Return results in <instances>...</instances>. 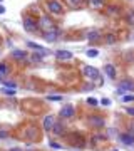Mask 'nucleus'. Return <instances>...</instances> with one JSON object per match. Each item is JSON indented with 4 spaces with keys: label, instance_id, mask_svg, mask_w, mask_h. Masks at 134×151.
Wrapping results in <instances>:
<instances>
[{
    "label": "nucleus",
    "instance_id": "nucleus-1",
    "mask_svg": "<svg viewBox=\"0 0 134 151\" xmlns=\"http://www.w3.org/2000/svg\"><path fill=\"white\" fill-rule=\"evenodd\" d=\"M47 9L52 12V14H60L62 12V5H60L59 0H49L47 2Z\"/></svg>",
    "mask_w": 134,
    "mask_h": 151
},
{
    "label": "nucleus",
    "instance_id": "nucleus-2",
    "mask_svg": "<svg viewBox=\"0 0 134 151\" xmlns=\"http://www.w3.org/2000/svg\"><path fill=\"white\" fill-rule=\"evenodd\" d=\"M126 91H134V81H123L121 84H119L117 93H119V94H124Z\"/></svg>",
    "mask_w": 134,
    "mask_h": 151
},
{
    "label": "nucleus",
    "instance_id": "nucleus-3",
    "mask_svg": "<svg viewBox=\"0 0 134 151\" xmlns=\"http://www.w3.org/2000/svg\"><path fill=\"white\" fill-rule=\"evenodd\" d=\"M84 74L87 77H92V79H99V71L92 66H84Z\"/></svg>",
    "mask_w": 134,
    "mask_h": 151
},
{
    "label": "nucleus",
    "instance_id": "nucleus-4",
    "mask_svg": "<svg viewBox=\"0 0 134 151\" xmlns=\"http://www.w3.org/2000/svg\"><path fill=\"white\" fill-rule=\"evenodd\" d=\"M54 126H55L54 116H47L45 119H44V129H45V131H50V129H54Z\"/></svg>",
    "mask_w": 134,
    "mask_h": 151
},
{
    "label": "nucleus",
    "instance_id": "nucleus-5",
    "mask_svg": "<svg viewBox=\"0 0 134 151\" xmlns=\"http://www.w3.org/2000/svg\"><path fill=\"white\" fill-rule=\"evenodd\" d=\"M55 57L60 59V61H69V59H72V54L69 51H57L55 52Z\"/></svg>",
    "mask_w": 134,
    "mask_h": 151
},
{
    "label": "nucleus",
    "instance_id": "nucleus-6",
    "mask_svg": "<svg viewBox=\"0 0 134 151\" xmlns=\"http://www.w3.org/2000/svg\"><path fill=\"white\" fill-rule=\"evenodd\" d=\"M121 141H123L124 145H134V136L133 134H129V133H126V134H121Z\"/></svg>",
    "mask_w": 134,
    "mask_h": 151
},
{
    "label": "nucleus",
    "instance_id": "nucleus-7",
    "mask_svg": "<svg viewBox=\"0 0 134 151\" xmlns=\"http://www.w3.org/2000/svg\"><path fill=\"white\" fill-rule=\"evenodd\" d=\"M60 116H62V118H72V116H74V108H72V106L64 108V109L60 111Z\"/></svg>",
    "mask_w": 134,
    "mask_h": 151
},
{
    "label": "nucleus",
    "instance_id": "nucleus-8",
    "mask_svg": "<svg viewBox=\"0 0 134 151\" xmlns=\"http://www.w3.org/2000/svg\"><path fill=\"white\" fill-rule=\"evenodd\" d=\"M104 71H106V74L109 76L111 79H114V77H116V67H114L112 64H106Z\"/></svg>",
    "mask_w": 134,
    "mask_h": 151
},
{
    "label": "nucleus",
    "instance_id": "nucleus-9",
    "mask_svg": "<svg viewBox=\"0 0 134 151\" xmlns=\"http://www.w3.org/2000/svg\"><path fill=\"white\" fill-rule=\"evenodd\" d=\"M44 37H45L49 42H52V41H55V39H57V34H55L54 30H47L45 34H44Z\"/></svg>",
    "mask_w": 134,
    "mask_h": 151
},
{
    "label": "nucleus",
    "instance_id": "nucleus-10",
    "mask_svg": "<svg viewBox=\"0 0 134 151\" xmlns=\"http://www.w3.org/2000/svg\"><path fill=\"white\" fill-rule=\"evenodd\" d=\"M23 27H25V29H29V30H35V29H37V25H35L30 19H25V20H23Z\"/></svg>",
    "mask_w": 134,
    "mask_h": 151
},
{
    "label": "nucleus",
    "instance_id": "nucleus-11",
    "mask_svg": "<svg viewBox=\"0 0 134 151\" xmlns=\"http://www.w3.org/2000/svg\"><path fill=\"white\" fill-rule=\"evenodd\" d=\"M87 37H89V41H97V39L101 37V32L99 30H91V32L87 34Z\"/></svg>",
    "mask_w": 134,
    "mask_h": 151
},
{
    "label": "nucleus",
    "instance_id": "nucleus-12",
    "mask_svg": "<svg viewBox=\"0 0 134 151\" xmlns=\"http://www.w3.org/2000/svg\"><path fill=\"white\" fill-rule=\"evenodd\" d=\"M91 123H92L94 126H97V128L104 126V119L102 118H91Z\"/></svg>",
    "mask_w": 134,
    "mask_h": 151
},
{
    "label": "nucleus",
    "instance_id": "nucleus-13",
    "mask_svg": "<svg viewBox=\"0 0 134 151\" xmlns=\"http://www.w3.org/2000/svg\"><path fill=\"white\" fill-rule=\"evenodd\" d=\"M27 46L29 47H32V49H35V51H40L42 54H44V56H45V49H44V47H40V46H37V44H35V42H27Z\"/></svg>",
    "mask_w": 134,
    "mask_h": 151
},
{
    "label": "nucleus",
    "instance_id": "nucleus-14",
    "mask_svg": "<svg viewBox=\"0 0 134 151\" xmlns=\"http://www.w3.org/2000/svg\"><path fill=\"white\" fill-rule=\"evenodd\" d=\"M12 56H13V59H25V56H27V54L23 52V51H13V52H12Z\"/></svg>",
    "mask_w": 134,
    "mask_h": 151
},
{
    "label": "nucleus",
    "instance_id": "nucleus-15",
    "mask_svg": "<svg viewBox=\"0 0 134 151\" xmlns=\"http://www.w3.org/2000/svg\"><path fill=\"white\" fill-rule=\"evenodd\" d=\"M40 25H42V27H50V25H52V20H50V19H47V17H42Z\"/></svg>",
    "mask_w": 134,
    "mask_h": 151
},
{
    "label": "nucleus",
    "instance_id": "nucleus-16",
    "mask_svg": "<svg viewBox=\"0 0 134 151\" xmlns=\"http://www.w3.org/2000/svg\"><path fill=\"white\" fill-rule=\"evenodd\" d=\"M91 5L96 7V9H101V7L104 5V0H91Z\"/></svg>",
    "mask_w": 134,
    "mask_h": 151
},
{
    "label": "nucleus",
    "instance_id": "nucleus-17",
    "mask_svg": "<svg viewBox=\"0 0 134 151\" xmlns=\"http://www.w3.org/2000/svg\"><path fill=\"white\" fill-rule=\"evenodd\" d=\"M87 56L89 57H97V56H99V51H97V49H89Z\"/></svg>",
    "mask_w": 134,
    "mask_h": 151
},
{
    "label": "nucleus",
    "instance_id": "nucleus-18",
    "mask_svg": "<svg viewBox=\"0 0 134 151\" xmlns=\"http://www.w3.org/2000/svg\"><path fill=\"white\" fill-rule=\"evenodd\" d=\"M9 72V67H7V64H4V62H0V74L4 76Z\"/></svg>",
    "mask_w": 134,
    "mask_h": 151
},
{
    "label": "nucleus",
    "instance_id": "nucleus-19",
    "mask_svg": "<svg viewBox=\"0 0 134 151\" xmlns=\"http://www.w3.org/2000/svg\"><path fill=\"white\" fill-rule=\"evenodd\" d=\"M123 101L124 103H131V101H134V96L133 94H128V96H124L123 98Z\"/></svg>",
    "mask_w": 134,
    "mask_h": 151
},
{
    "label": "nucleus",
    "instance_id": "nucleus-20",
    "mask_svg": "<svg viewBox=\"0 0 134 151\" xmlns=\"http://www.w3.org/2000/svg\"><path fill=\"white\" fill-rule=\"evenodd\" d=\"M54 133L60 134V133H62V126H60V124H55V126H54Z\"/></svg>",
    "mask_w": 134,
    "mask_h": 151
},
{
    "label": "nucleus",
    "instance_id": "nucleus-21",
    "mask_svg": "<svg viewBox=\"0 0 134 151\" xmlns=\"http://www.w3.org/2000/svg\"><path fill=\"white\" fill-rule=\"evenodd\" d=\"M87 104H91V106H97V99H96V98H89V99H87Z\"/></svg>",
    "mask_w": 134,
    "mask_h": 151
},
{
    "label": "nucleus",
    "instance_id": "nucleus-22",
    "mask_svg": "<svg viewBox=\"0 0 134 151\" xmlns=\"http://www.w3.org/2000/svg\"><path fill=\"white\" fill-rule=\"evenodd\" d=\"M101 104H102V106H109V104H111V99L104 98V99H102V101H101Z\"/></svg>",
    "mask_w": 134,
    "mask_h": 151
},
{
    "label": "nucleus",
    "instance_id": "nucleus-23",
    "mask_svg": "<svg viewBox=\"0 0 134 151\" xmlns=\"http://www.w3.org/2000/svg\"><path fill=\"white\" fill-rule=\"evenodd\" d=\"M128 22L129 24H134V14H131V12L128 14Z\"/></svg>",
    "mask_w": 134,
    "mask_h": 151
},
{
    "label": "nucleus",
    "instance_id": "nucleus-24",
    "mask_svg": "<svg viewBox=\"0 0 134 151\" xmlns=\"http://www.w3.org/2000/svg\"><path fill=\"white\" fill-rule=\"evenodd\" d=\"M4 93L9 94V96H13V93H15V89H4Z\"/></svg>",
    "mask_w": 134,
    "mask_h": 151
},
{
    "label": "nucleus",
    "instance_id": "nucleus-25",
    "mask_svg": "<svg viewBox=\"0 0 134 151\" xmlns=\"http://www.w3.org/2000/svg\"><path fill=\"white\" fill-rule=\"evenodd\" d=\"M49 99H50V101H60V96H49Z\"/></svg>",
    "mask_w": 134,
    "mask_h": 151
},
{
    "label": "nucleus",
    "instance_id": "nucleus-26",
    "mask_svg": "<svg viewBox=\"0 0 134 151\" xmlns=\"http://www.w3.org/2000/svg\"><path fill=\"white\" fill-rule=\"evenodd\" d=\"M50 146H52V148H55V150H59V148H60V145H57V143H54V141L50 143Z\"/></svg>",
    "mask_w": 134,
    "mask_h": 151
},
{
    "label": "nucleus",
    "instance_id": "nucleus-27",
    "mask_svg": "<svg viewBox=\"0 0 134 151\" xmlns=\"http://www.w3.org/2000/svg\"><path fill=\"white\" fill-rule=\"evenodd\" d=\"M128 114H131V116H134V108H128Z\"/></svg>",
    "mask_w": 134,
    "mask_h": 151
},
{
    "label": "nucleus",
    "instance_id": "nucleus-28",
    "mask_svg": "<svg viewBox=\"0 0 134 151\" xmlns=\"http://www.w3.org/2000/svg\"><path fill=\"white\" fill-rule=\"evenodd\" d=\"M129 134H133V136H134V124H131V126H129Z\"/></svg>",
    "mask_w": 134,
    "mask_h": 151
},
{
    "label": "nucleus",
    "instance_id": "nucleus-29",
    "mask_svg": "<svg viewBox=\"0 0 134 151\" xmlns=\"http://www.w3.org/2000/svg\"><path fill=\"white\" fill-rule=\"evenodd\" d=\"M70 2H72V5H79L82 0H70Z\"/></svg>",
    "mask_w": 134,
    "mask_h": 151
},
{
    "label": "nucleus",
    "instance_id": "nucleus-30",
    "mask_svg": "<svg viewBox=\"0 0 134 151\" xmlns=\"http://www.w3.org/2000/svg\"><path fill=\"white\" fill-rule=\"evenodd\" d=\"M107 42H111L112 44V42H114V35H109V37H107Z\"/></svg>",
    "mask_w": 134,
    "mask_h": 151
},
{
    "label": "nucleus",
    "instance_id": "nucleus-31",
    "mask_svg": "<svg viewBox=\"0 0 134 151\" xmlns=\"http://www.w3.org/2000/svg\"><path fill=\"white\" fill-rule=\"evenodd\" d=\"M5 136H7L5 131H0V138H5Z\"/></svg>",
    "mask_w": 134,
    "mask_h": 151
},
{
    "label": "nucleus",
    "instance_id": "nucleus-32",
    "mask_svg": "<svg viewBox=\"0 0 134 151\" xmlns=\"http://www.w3.org/2000/svg\"><path fill=\"white\" fill-rule=\"evenodd\" d=\"M4 12H5V9H4V7L0 5V14H4Z\"/></svg>",
    "mask_w": 134,
    "mask_h": 151
},
{
    "label": "nucleus",
    "instance_id": "nucleus-33",
    "mask_svg": "<svg viewBox=\"0 0 134 151\" xmlns=\"http://www.w3.org/2000/svg\"><path fill=\"white\" fill-rule=\"evenodd\" d=\"M10 151H22V150H18V148H13V150H10Z\"/></svg>",
    "mask_w": 134,
    "mask_h": 151
},
{
    "label": "nucleus",
    "instance_id": "nucleus-34",
    "mask_svg": "<svg viewBox=\"0 0 134 151\" xmlns=\"http://www.w3.org/2000/svg\"><path fill=\"white\" fill-rule=\"evenodd\" d=\"M0 2H2V0H0Z\"/></svg>",
    "mask_w": 134,
    "mask_h": 151
}]
</instances>
